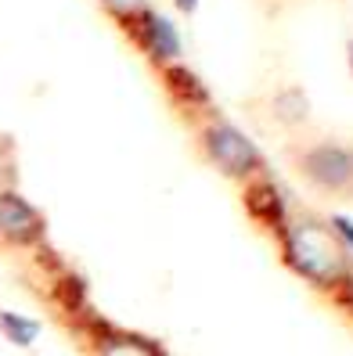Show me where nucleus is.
Here are the masks:
<instances>
[{
	"label": "nucleus",
	"mask_w": 353,
	"mask_h": 356,
	"mask_svg": "<svg viewBox=\"0 0 353 356\" xmlns=\"http://www.w3.org/2000/svg\"><path fill=\"white\" fill-rule=\"evenodd\" d=\"M130 29L137 36V44L148 51V58L159 61V65H173V61L180 58V33H177V26L170 22V18L159 15L155 8L141 11L130 22Z\"/></svg>",
	"instance_id": "5"
},
{
	"label": "nucleus",
	"mask_w": 353,
	"mask_h": 356,
	"mask_svg": "<svg viewBox=\"0 0 353 356\" xmlns=\"http://www.w3.org/2000/svg\"><path fill=\"white\" fill-rule=\"evenodd\" d=\"M350 162H353V148H350Z\"/></svg>",
	"instance_id": "13"
},
{
	"label": "nucleus",
	"mask_w": 353,
	"mask_h": 356,
	"mask_svg": "<svg viewBox=\"0 0 353 356\" xmlns=\"http://www.w3.org/2000/svg\"><path fill=\"white\" fill-rule=\"evenodd\" d=\"M94 356H162L155 342H148L144 334L119 331V327H101L94 334Z\"/></svg>",
	"instance_id": "6"
},
{
	"label": "nucleus",
	"mask_w": 353,
	"mask_h": 356,
	"mask_svg": "<svg viewBox=\"0 0 353 356\" xmlns=\"http://www.w3.org/2000/svg\"><path fill=\"white\" fill-rule=\"evenodd\" d=\"M101 4H105L119 22H134V18L141 15V11H148V0H101Z\"/></svg>",
	"instance_id": "10"
},
{
	"label": "nucleus",
	"mask_w": 353,
	"mask_h": 356,
	"mask_svg": "<svg viewBox=\"0 0 353 356\" xmlns=\"http://www.w3.org/2000/svg\"><path fill=\"white\" fill-rule=\"evenodd\" d=\"M0 327H4V334L18 346H33L40 339V331H44L33 317H22V313H0Z\"/></svg>",
	"instance_id": "8"
},
{
	"label": "nucleus",
	"mask_w": 353,
	"mask_h": 356,
	"mask_svg": "<svg viewBox=\"0 0 353 356\" xmlns=\"http://www.w3.org/2000/svg\"><path fill=\"white\" fill-rule=\"evenodd\" d=\"M177 8H180L184 15H191V11L198 8V0H177Z\"/></svg>",
	"instance_id": "11"
},
{
	"label": "nucleus",
	"mask_w": 353,
	"mask_h": 356,
	"mask_svg": "<svg viewBox=\"0 0 353 356\" xmlns=\"http://www.w3.org/2000/svg\"><path fill=\"white\" fill-rule=\"evenodd\" d=\"M202 148L220 173H227L238 184H256L267 173V162H263L260 148L238 127H231V122H223V119L210 122V127L202 130Z\"/></svg>",
	"instance_id": "2"
},
{
	"label": "nucleus",
	"mask_w": 353,
	"mask_h": 356,
	"mask_svg": "<svg viewBox=\"0 0 353 356\" xmlns=\"http://www.w3.org/2000/svg\"><path fill=\"white\" fill-rule=\"evenodd\" d=\"M278 234H281V252H285L288 266H292L303 281L328 288V291H339L350 281L346 252L339 248V241L328 234L324 223L299 216V220H288Z\"/></svg>",
	"instance_id": "1"
},
{
	"label": "nucleus",
	"mask_w": 353,
	"mask_h": 356,
	"mask_svg": "<svg viewBox=\"0 0 353 356\" xmlns=\"http://www.w3.org/2000/svg\"><path fill=\"white\" fill-rule=\"evenodd\" d=\"M166 87H170V94L180 104H188V108H205V104H210V90H205V83L188 65H180V61L166 65Z\"/></svg>",
	"instance_id": "7"
},
{
	"label": "nucleus",
	"mask_w": 353,
	"mask_h": 356,
	"mask_svg": "<svg viewBox=\"0 0 353 356\" xmlns=\"http://www.w3.org/2000/svg\"><path fill=\"white\" fill-rule=\"evenodd\" d=\"M324 227H328V234L339 241L343 252H353V216H346V213H331Z\"/></svg>",
	"instance_id": "9"
},
{
	"label": "nucleus",
	"mask_w": 353,
	"mask_h": 356,
	"mask_svg": "<svg viewBox=\"0 0 353 356\" xmlns=\"http://www.w3.org/2000/svg\"><path fill=\"white\" fill-rule=\"evenodd\" d=\"M47 238V220L44 213L15 187L0 191V245L15 252H33Z\"/></svg>",
	"instance_id": "3"
},
{
	"label": "nucleus",
	"mask_w": 353,
	"mask_h": 356,
	"mask_svg": "<svg viewBox=\"0 0 353 356\" xmlns=\"http://www.w3.org/2000/svg\"><path fill=\"white\" fill-rule=\"evenodd\" d=\"M299 173L328 195H346L353 191V162H350V148L336 140H321L310 144L299 155Z\"/></svg>",
	"instance_id": "4"
},
{
	"label": "nucleus",
	"mask_w": 353,
	"mask_h": 356,
	"mask_svg": "<svg viewBox=\"0 0 353 356\" xmlns=\"http://www.w3.org/2000/svg\"><path fill=\"white\" fill-rule=\"evenodd\" d=\"M350 65H353V40H350Z\"/></svg>",
	"instance_id": "12"
}]
</instances>
